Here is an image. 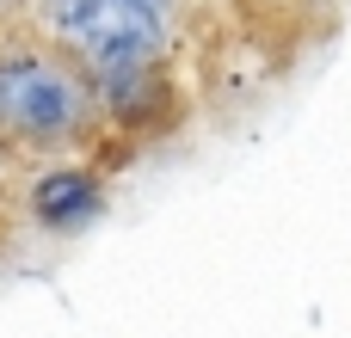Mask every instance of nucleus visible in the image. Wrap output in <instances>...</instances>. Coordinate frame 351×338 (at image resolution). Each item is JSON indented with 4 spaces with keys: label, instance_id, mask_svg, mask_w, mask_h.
<instances>
[{
    "label": "nucleus",
    "instance_id": "2",
    "mask_svg": "<svg viewBox=\"0 0 351 338\" xmlns=\"http://www.w3.org/2000/svg\"><path fill=\"white\" fill-rule=\"evenodd\" d=\"M86 117V92L68 68L43 55H6L0 62V142L12 148H49L68 142Z\"/></svg>",
    "mask_w": 351,
    "mask_h": 338
},
{
    "label": "nucleus",
    "instance_id": "3",
    "mask_svg": "<svg viewBox=\"0 0 351 338\" xmlns=\"http://www.w3.org/2000/svg\"><path fill=\"white\" fill-rule=\"evenodd\" d=\"M93 209H99V185H93L86 172H74V166L37 179V191H31V216H37L43 228H74V222H86Z\"/></svg>",
    "mask_w": 351,
    "mask_h": 338
},
{
    "label": "nucleus",
    "instance_id": "1",
    "mask_svg": "<svg viewBox=\"0 0 351 338\" xmlns=\"http://www.w3.org/2000/svg\"><path fill=\"white\" fill-rule=\"evenodd\" d=\"M43 18L111 92L167 43V0H43Z\"/></svg>",
    "mask_w": 351,
    "mask_h": 338
}]
</instances>
